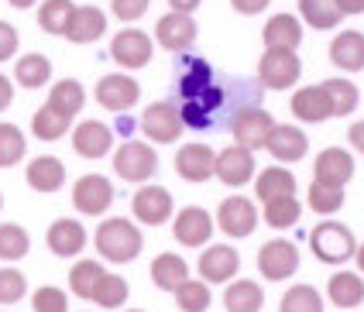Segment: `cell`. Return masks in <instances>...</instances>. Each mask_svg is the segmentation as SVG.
<instances>
[{
    "label": "cell",
    "mask_w": 364,
    "mask_h": 312,
    "mask_svg": "<svg viewBox=\"0 0 364 312\" xmlns=\"http://www.w3.org/2000/svg\"><path fill=\"white\" fill-rule=\"evenodd\" d=\"M97 250H100L107 261H134L138 254H141V230L134 227L131 220H121V216H114V220H103L100 227H97Z\"/></svg>",
    "instance_id": "obj_1"
},
{
    "label": "cell",
    "mask_w": 364,
    "mask_h": 312,
    "mask_svg": "<svg viewBox=\"0 0 364 312\" xmlns=\"http://www.w3.org/2000/svg\"><path fill=\"white\" fill-rule=\"evenodd\" d=\"M309 247L323 264H344L358 254L354 233L344 223H316V230L309 233Z\"/></svg>",
    "instance_id": "obj_2"
},
{
    "label": "cell",
    "mask_w": 364,
    "mask_h": 312,
    "mask_svg": "<svg viewBox=\"0 0 364 312\" xmlns=\"http://www.w3.org/2000/svg\"><path fill=\"white\" fill-rule=\"evenodd\" d=\"M114 168L124 182H148L159 168V155L155 147L144 145V141H124L114 155Z\"/></svg>",
    "instance_id": "obj_3"
},
{
    "label": "cell",
    "mask_w": 364,
    "mask_h": 312,
    "mask_svg": "<svg viewBox=\"0 0 364 312\" xmlns=\"http://www.w3.org/2000/svg\"><path fill=\"white\" fill-rule=\"evenodd\" d=\"M272 130H275L272 113H264L258 106H244V110H237V113L230 117V134H234V141L241 147H247V151H258V147L268 145Z\"/></svg>",
    "instance_id": "obj_4"
},
{
    "label": "cell",
    "mask_w": 364,
    "mask_h": 312,
    "mask_svg": "<svg viewBox=\"0 0 364 312\" xmlns=\"http://www.w3.org/2000/svg\"><path fill=\"white\" fill-rule=\"evenodd\" d=\"M258 79L268 89H289L299 79V59L296 52H285V48H268L258 62Z\"/></svg>",
    "instance_id": "obj_5"
},
{
    "label": "cell",
    "mask_w": 364,
    "mask_h": 312,
    "mask_svg": "<svg viewBox=\"0 0 364 312\" xmlns=\"http://www.w3.org/2000/svg\"><path fill=\"white\" fill-rule=\"evenodd\" d=\"M182 127L186 124H182L179 106H172V104H151L141 113L144 138H151V141H159V145H172V141H179Z\"/></svg>",
    "instance_id": "obj_6"
},
{
    "label": "cell",
    "mask_w": 364,
    "mask_h": 312,
    "mask_svg": "<svg viewBox=\"0 0 364 312\" xmlns=\"http://www.w3.org/2000/svg\"><path fill=\"white\" fill-rule=\"evenodd\" d=\"M110 203H114V186L103 175H82L80 182L73 186V206L80 209V213H86V216L107 213Z\"/></svg>",
    "instance_id": "obj_7"
},
{
    "label": "cell",
    "mask_w": 364,
    "mask_h": 312,
    "mask_svg": "<svg viewBox=\"0 0 364 312\" xmlns=\"http://www.w3.org/2000/svg\"><path fill=\"white\" fill-rule=\"evenodd\" d=\"M258 268L268 282H282V278H292L296 268H299V250L289 240H268L262 250H258Z\"/></svg>",
    "instance_id": "obj_8"
},
{
    "label": "cell",
    "mask_w": 364,
    "mask_h": 312,
    "mask_svg": "<svg viewBox=\"0 0 364 312\" xmlns=\"http://www.w3.org/2000/svg\"><path fill=\"white\" fill-rule=\"evenodd\" d=\"M217 227L227 233V237H247L251 230L258 227V213H255V203L244 199V196H227L217 209Z\"/></svg>",
    "instance_id": "obj_9"
},
{
    "label": "cell",
    "mask_w": 364,
    "mask_h": 312,
    "mask_svg": "<svg viewBox=\"0 0 364 312\" xmlns=\"http://www.w3.org/2000/svg\"><path fill=\"white\" fill-rule=\"evenodd\" d=\"M176 172L186 182H206L210 175H217V151L210 145H182L176 155Z\"/></svg>",
    "instance_id": "obj_10"
},
{
    "label": "cell",
    "mask_w": 364,
    "mask_h": 312,
    "mask_svg": "<svg viewBox=\"0 0 364 312\" xmlns=\"http://www.w3.org/2000/svg\"><path fill=\"white\" fill-rule=\"evenodd\" d=\"M131 209L134 216L148 223V227H159L172 216V196L165 192L162 186H141L134 196H131Z\"/></svg>",
    "instance_id": "obj_11"
},
{
    "label": "cell",
    "mask_w": 364,
    "mask_h": 312,
    "mask_svg": "<svg viewBox=\"0 0 364 312\" xmlns=\"http://www.w3.org/2000/svg\"><path fill=\"white\" fill-rule=\"evenodd\" d=\"M313 182H320V186H337L344 189V182L354 175V158H350V151L344 147H326L316 155V165H313Z\"/></svg>",
    "instance_id": "obj_12"
},
{
    "label": "cell",
    "mask_w": 364,
    "mask_h": 312,
    "mask_svg": "<svg viewBox=\"0 0 364 312\" xmlns=\"http://www.w3.org/2000/svg\"><path fill=\"white\" fill-rule=\"evenodd\" d=\"M138 96H141V89H138V83H134L131 76L110 72V76H103L100 83H97V100H100V106L114 110V113L131 110V106L138 104Z\"/></svg>",
    "instance_id": "obj_13"
},
{
    "label": "cell",
    "mask_w": 364,
    "mask_h": 312,
    "mask_svg": "<svg viewBox=\"0 0 364 312\" xmlns=\"http://www.w3.org/2000/svg\"><path fill=\"white\" fill-rule=\"evenodd\" d=\"M110 55H114L124 69H141V65H148V59H151V38H148L144 31H134V28L117 31V38L110 42Z\"/></svg>",
    "instance_id": "obj_14"
},
{
    "label": "cell",
    "mask_w": 364,
    "mask_h": 312,
    "mask_svg": "<svg viewBox=\"0 0 364 312\" xmlns=\"http://www.w3.org/2000/svg\"><path fill=\"white\" fill-rule=\"evenodd\" d=\"M172 233H176V240L186 244V247H200L210 240V233H213V220H210V213L200 206H186L179 209V216H176V223H172Z\"/></svg>",
    "instance_id": "obj_15"
},
{
    "label": "cell",
    "mask_w": 364,
    "mask_h": 312,
    "mask_svg": "<svg viewBox=\"0 0 364 312\" xmlns=\"http://www.w3.org/2000/svg\"><path fill=\"white\" fill-rule=\"evenodd\" d=\"M251 175H255V155H251L247 147L230 145L217 155V179H220V182H227V186H244V182H251Z\"/></svg>",
    "instance_id": "obj_16"
},
{
    "label": "cell",
    "mask_w": 364,
    "mask_h": 312,
    "mask_svg": "<svg viewBox=\"0 0 364 312\" xmlns=\"http://www.w3.org/2000/svg\"><path fill=\"white\" fill-rule=\"evenodd\" d=\"M241 268V254L230 247V244H213V247L203 250L200 257V274L203 282H227L234 278Z\"/></svg>",
    "instance_id": "obj_17"
},
{
    "label": "cell",
    "mask_w": 364,
    "mask_h": 312,
    "mask_svg": "<svg viewBox=\"0 0 364 312\" xmlns=\"http://www.w3.org/2000/svg\"><path fill=\"white\" fill-rule=\"evenodd\" d=\"M73 147L82 158H103L114 147V130L107 124H100V121H82L73 130Z\"/></svg>",
    "instance_id": "obj_18"
},
{
    "label": "cell",
    "mask_w": 364,
    "mask_h": 312,
    "mask_svg": "<svg viewBox=\"0 0 364 312\" xmlns=\"http://www.w3.org/2000/svg\"><path fill=\"white\" fill-rule=\"evenodd\" d=\"M155 35H159V42H162L168 52H186L189 45L196 42V21H193L189 14H176V11H168L162 21H159Z\"/></svg>",
    "instance_id": "obj_19"
},
{
    "label": "cell",
    "mask_w": 364,
    "mask_h": 312,
    "mask_svg": "<svg viewBox=\"0 0 364 312\" xmlns=\"http://www.w3.org/2000/svg\"><path fill=\"white\" fill-rule=\"evenodd\" d=\"M292 113L303 124H323L326 117H333V106L323 86H306V89H296L292 96Z\"/></svg>",
    "instance_id": "obj_20"
},
{
    "label": "cell",
    "mask_w": 364,
    "mask_h": 312,
    "mask_svg": "<svg viewBox=\"0 0 364 312\" xmlns=\"http://www.w3.org/2000/svg\"><path fill=\"white\" fill-rule=\"evenodd\" d=\"M48 250L59 254V257H76L82 247H86V230L76 220H55L48 227Z\"/></svg>",
    "instance_id": "obj_21"
},
{
    "label": "cell",
    "mask_w": 364,
    "mask_h": 312,
    "mask_svg": "<svg viewBox=\"0 0 364 312\" xmlns=\"http://www.w3.org/2000/svg\"><path fill=\"white\" fill-rule=\"evenodd\" d=\"M268 151L275 162H299L306 155V134L296 124H275L272 138H268Z\"/></svg>",
    "instance_id": "obj_22"
},
{
    "label": "cell",
    "mask_w": 364,
    "mask_h": 312,
    "mask_svg": "<svg viewBox=\"0 0 364 312\" xmlns=\"http://www.w3.org/2000/svg\"><path fill=\"white\" fill-rule=\"evenodd\" d=\"M103 31H107V18H103L100 7H76L73 18L65 24V38L69 42H97Z\"/></svg>",
    "instance_id": "obj_23"
},
{
    "label": "cell",
    "mask_w": 364,
    "mask_h": 312,
    "mask_svg": "<svg viewBox=\"0 0 364 312\" xmlns=\"http://www.w3.org/2000/svg\"><path fill=\"white\" fill-rule=\"evenodd\" d=\"M330 62H337L347 72L364 69V35L361 31H341L330 45Z\"/></svg>",
    "instance_id": "obj_24"
},
{
    "label": "cell",
    "mask_w": 364,
    "mask_h": 312,
    "mask_svg": "<svg viewBox=\"0 0 364 312\" xmlns=\"http://www.w3.org/2000/svg\"><path fill=\"white\" fill-rule=\"evenodd\" d=\"M151 282L162 291H179L189 282V264L182 261L179 254H159L151 261Z\"/></svg>",
    "instance_id": "obj_25"
},
{
    "label": "cell",
    "mask_w": 364,
    "mask_h": 312,
    "mask_svg": "<svg viewBox=\"0 0 364 312\" xmlns=\"http://www.w3.org/2000/svg\"><path fill=\"white\" fill-rule=\"evenodd\" d=\"M262 38L268 48H285V52H296V45L303 42V28L292 14H275L272 21L264 24Z\"/></svg>",
    "instance_id": "obj_26"
},
{
    "label": "cell",
    "mask_w": 364,
    "mask_h": 312,
    "mask_svg": "<svg viewBox=\"0 0 364 312\" xmlns=\"http://www.w3.org/2000/svg\"><path fill=\"white\" fill-rule=\"evenodd\" d=\"M62 182H65V165L59 158L41 155L28 165V186L35 192H55V189H62Z\"/></svg>",
    "instance_id": "obj_27"
},
{
    "label": "cell",
    "mask_w": 364,
    "mask_h": 312,
    "mask_svg": "<svg viewBox=\"0 0 364 312\" xmlns=\"http://www.w3.org/2000/svg\"><path fill=\"white\" fill-rule=\"evenodd\" d=\"M326 295H330V299H333V306H341V309H354V306H361L364 302L361 274H354V271H341V274H333V278L326 282Z\"/></svg>",
    "instance_id": "obj_28"
},
{
    "label": "cell",
    "mask_w": 364,
    "mask_h": 312,
    "mask_svg": "<svg viewBox=\"0 0 364 312\" xmlns=\"http://www.w3.org/2000/svg\"><path fill=\"white\" fill-rule=\"evenodd\" d=\"M223 306H227V312H258L264 306V291L262 285H255L247 278L230 282L227 291H223Z\"/></svg>",
    "instance_id": "obj_29"
},
{
    "label": "cell",
    "mask_w": 364,
    "mask_h": 312,
    "mask_svg": "<svg viewBox=\"0 0 364 312\" xmlns=\"http://www.w3.org/2000/svg\"><path fill=\"white\" fill-rule=\"evenodd\" d=\"M255 189H258L262 203H272L279 196H296V175L289 168H264L258 175V182H255Z\"/></svg>",
    "instance_id": "obj_30"
},
{
    "label": "cell",
    "mask_w": 364,
    "mask_h": 312,
    "mask_svg": "<svg viewBox=\"0 0 364 312\" xmlns=\"http://www.w3.org/2000/svg\"><path fill=\"white\" fill-rule=\"evenodd\" d=\"M103 278H107V271H103L100 261H80L69 271V289L76 291L80 299H93Z\"/></svg>",
    "instance_id": "obj_31"
},
{
    "label": "cell",
    "mask_w": 364,
    "mask_h": 312,
    "mask_svg": "<svg viewBox=\"0 0 364 312\" xmlns=\"http://www.w3.org/2000/svg\"><path fill=\"white\" fill-rule=\"evenodd\" d=\"M69 124H73V117L52 110L48 104L41 106V110H35V117H31V130H35L38 141H59L62 134L69 130Z\"/></svg>",
    "instance_id": "obj_32"
},
{
    "label": "cell",
    "mask_w": 364,
    "mask_h": 312,
    "mask_svg": "<svg viewBox=\"0 0 364 312\" xmlns=\"http://www.w3.org/2000/svg\"><path fill=\"white\" fill-rule=\"evenodd\" d=\"M14 76H18V83L24 86V89H38V86L48 83V76H52V62H48L45 55H38V52H31V55L18 59Z\"/></svg>",
    "instance_id": "obj_33"
},
{
    "label": "cell",
    "mask_w": 364,
    "mask_h": 312,
    "mask_svg": "<svg viewBox=\"0 0 364 312\" xmlns=\"http://www.w3.org/2000/svg\"><path fill=\"white\" fill-rule=\"evenodd\" d=\"M82 100H86V93H82V86L76 83V79H62V83H55L52 93H48V106L65 113V117H76L82 110Z\"/></svg>",
    "instance_id": "obj_34"
},
{
    "label": "cell",
    "mask_w": 364,
    "mask_h": 312,
    "mask_svg": "<svg viewBox=\"0 0 364 312\" xmlns=\"http://www.w3.org/2000/svg\"><path fill=\"white\" fill-rule=\"evenodd\" d=\"M299 199L296 196H279V199H272V203H264V223L275 230H285V227H296L299 223Z\"/></svg>",
    "instance_id": "obj_35"
},
{
    "label": "cell",
    "mask_w": 364,
    "mask_h": 312,
    "mask_svg": "<svg viewBox=\"0 0 364 312\" xmlns=\"http://www.w3.org/2000/svg\"><path fill=\"white\" fill-rule=\"evenodd\" d=\"M299 14L313 28H323V31L326 28H337V21L344 18L341 7H337V0H299Z\"/></svg>",
    "instance_id": "obj_36"
},
{
    "label": "cell",
    "mask_w": 364,
    "mask_h": 312,
    "mask_svg": "<svg viewBox=\"0 0 364 312\" xmlns=\"http://www.w3.org/2000/svg\"><path fill=\"white\" fill-rule=\"evenodd\" d=\"M282 312H323V299L313 285H292L279 302Z\"/></svg>",
    "instance_id": "obj_37"
},
{
    "label": "cell",
    "mask_w": 364,
    "mask_h": 312,
    "mask_svg": "<svg viewBox=\"0 0 364 312\" xmlns=\"http://www.w3.org/2000/svg\"><path fill=\"white\" fill-rule=\"evenodd\" d=\"M73 0H45L38 11V24L48 35H65V24L73 18Z\"/></svg>",
    "instance_id": "obj_38"
},
{
    "label": "cell",
    "mask_w": 364,
    "mask_h": 312,
    "mask_svg": "<svg viewBox=\"0 0 364 312\" xmlns=\"http://www.w3.org/2000/svg\"><path fill=\"white\" fill-rule=\"evenodd\" d=\"M31 247L28 230L18 223H0V261H18Z\"/></svg>",
    "instance_id": "obj_39"
},
{
    "label": "cell",
    "mask_w": 364,
    "mask_h": 312,
    "mask_svg": "<svg viewBox=\"0 0 364 312\" xmlns=\"http://www.w3.org/2000/svg\"><path fill=\"white\" fill-rule=\"evenodd\" d=\"M320 86H323L326 96H330L333 117L354 113V106H358V86L350 83V79H326V83H320Z\"/></svg>",
    "instance_id": "obj_40"
},
{
    "label": "cell",
    "mask_w": 364,
    "mask_h": 312,
    "mask_svg": "<svg viewBox=\"0 0 364 312\" xmlns=\"http://www.w3.org/2000/svg\"><path fill=\"white\" fill-rule=\"evenodd\" d=\"M24 158V134L14 124H0V168L18 165Z\"/></svg>",
    "instance_id": "obj_41"
},
{
    "label": "cell",
    "mask_w": 364,
    "mask_h": 312,
    "mask_svg": "<svg viewBox=\"0 0 364 312\" xmlns=\"http://www.w3.org/2000/svg\"><path fill=\"white\" fill-rule=\"evenodd\" d=\"M176 302H179L182 312H206L210 309V285H206V282H196V278H189V282L176 291Z\"/></svg>",
    "instance_id": "obj_42"
},
{
    "label": "cell",
    "mask_w": 364,
    "mask_h": 312,
    "mask_svg": "<svg viewBox=\"0 0 364 312\" xmlns=\"http://www.w3.org/2000/svg\"><path fill=\"white\" fill-rule=\"evenodd\" d=\"M341 206H344V189L320 186V182H313V186H309V209H313V213L330 216V213H337Z\"/></svg>",
    "instance_id": "obj_43"
},
{
    "label": "cell",
    "mask_w": 364,
    "mask_h": 312,
    "mask_svg": "<svg viewBox=\"0 0 364 312\" xmlns=\"http://www.w3.org/2000/svg\"><path fill=\"white\" fill-rule=\"evenodd\" d=\"M93 302L103 306V309H117V306H124V302H127V282L117 278V274H107L100 282V289H97V295H93Z\"/></svg>",
    "instance_id": "obj_44"
},
{
    "label": "cell",
    "mask_w": 364,
    "mask_h": 312,
    "mask_svg": "<svg viewBox=\"0 0 364 312\" xmlns=\"http://www.w3.org/2000/svg\"><path fill=\"white\" fill-rule=\"evenodd\" d=\"M24 291H28V285H24V274H21V271L0 268V306H14V302H21Z\"/></svg>",
    "instance_id": "obj_45"
},
{
    "label": "cell",
    "mask_w": 364,
    "mask_h": 312,
    "mask_svg": "<svg viewBox=\"0 0 364 312\" xmlns=\"http://www.w3.org/2000/svg\"><path fill=\"white\" fill-rule=\"evenodd\" d=\"M31 306L35 312H69V299H65V291L55 289V285H45L31 295Z\"/></svg>",
    "instance_id": "obj_46"
},
{
    "label": "cell",
    "mask_w": 364,
    "mask_h": 312,
    "mask_svg": "<svg viewBox=\"0 0 364 312\" xmlns=\"http://www.w3.org/2000/svg\"><path fill=\"white\" fill-rule=\"evenodd\" d=\"M110 7H114V14L121 21H138L144 11H148V0H114Z\"/></svg>",
    "instance_id": "obj_47"
},
{
    "label": "cell",
    "mask_w": 364,
    "mask_h": 312,
    "mask_svg": "<svg viewBox=\"0 0 364 312\" xmlns=\"http://www.w3.org/2000/svg\"><path fill=\"white\" fill-rule=\"evenodd\" d=\"M14 52H18V31H14L7 21H0V62L11 59Z\"/></svg>",
    "instance_id": "obj_48"
},
{
    "label": "cell",
    "mask_w": 364,
    "mask_h": 312,
    "mask_svg": "<svg viewBox=\"0 0 364 312\" xmlns=\"http://www.w3.org/2000/svg\"><path fill=\"white\" fill-rule=\"evenodd\" d=\"M230 4H234V11H241V14H258L272 0H230Z\"/></svg>",
    "instance_id": "obj_49"
},
{
    "label": "cell",
    "mask_w": 364,
    "mask_h": 312,
    "mask_svg": "<svg viewBox=\"0 0 364 312\" xmlns=\"http://www.w3.org/2000/svg\"><path fill=\"white\" fill-rule=\"evenodd\" d=\"M347 138H350V145H354V151H361V155H364V121H358V124H350V130H347Z\"/></svg>",
    "instance_id": "obj_50"
},
{
    "label": "cell",
    "mask_w": 364,
    "mask_h": 312,
    "mask_svg": "<svg viewBox=\"0 0 364 312\" xmlns=\"http://www.w3.org/2000/svg\"><path fill=\"white\" fill-rule=\"evenodd\" d=\"M11 100H14V86H11V79H7V76H0V110H7V106H11Z\"/></svg>",
    "instance_id": "obj_51"
},
{
    "label": "cell",
    "mask_w": 364,
    "mask_h": 312,
    "mask_svg": "<svg viewBox=\"0 0 364 312\" xmlns=\"http://www.w3.org/2000/svg\"><path fill=\"white\" fill-rule=\"evenodd\" d=\"M341 14H364V0H337Z\"/></svg>",
    "instance_id": "obj_52"
},
{
    "label": "cell",
    "mask_w": 364,
    "mask_h": 312,
    "mask_svg": "<svg viewBox=\"0 0 364 312\" xmlns=\"http://www.w3.org/2000/svg\"><path fill=\"white\" fill-rule=\"evenodd\" d=\"M168 4H172L176 14H193V11L200 7V0H168Z\"/></svg>",
    "instance_id": "obj_53"
},
{
    "label": "cell",
    "mask_w": 364,
    "mask_h": 312,
    "mask_svg": "<svg viewBox=\"0 0 364 312\" xmlns=\"http://www.w3.org/2000/svg\"><path fill=\"white\" fill-rule=\"evenodd\" d=\"M7 4H11V7H31L35 0H7Z\"/></svg>",
    "instance_id": "obj_54"
},
{
    "label": "cell",
    "mask_w": 364,
    "mask_h": 312,
    "mask_svg": "<svg viewBox=\"0 0 364 312\" xmlns=\"http://www.w3.org/2000/svg\"><path fill=\"white\" fill-rule=\"evenodd\" d=\"M354 257H358V264H361V271H364V247H358V254H354Z\"/></svg>",
    "instance_id": "obj_55"
},
{
    "label": "cell",
    "mask_w": 364,
    "mask_h": 312,
    "mask_svg": "<svg viewBox=\"0 0 364 312\" xmlns=\"http://www.w3.org/2000/svg\"><path fill=\"white\" fill-rule=\"evenodd\" d=\"M127 312H141V309H127Z\"/></svg>",
    "instance_id": "obj_56"
},
{
    "label": "cell",
    "mask_w": 364,
    "mask_h": 312,
    "mask_svg": "<svg viewBox=\"0 0 364 312\" xmlns=\"http://www.w3.org/2000/svg\"><path fill=\"white\" fill-rule=\"evenodd\" d=\"M0 203H4V199H0Z\"/></svg>",
    "instance_id": "obj_57"
}]
</instances>
